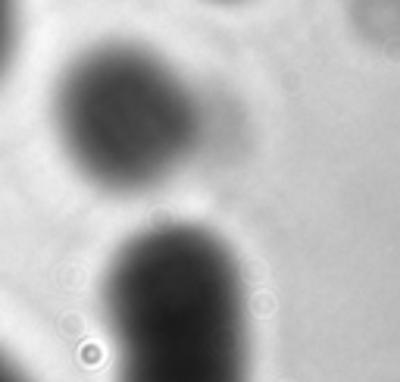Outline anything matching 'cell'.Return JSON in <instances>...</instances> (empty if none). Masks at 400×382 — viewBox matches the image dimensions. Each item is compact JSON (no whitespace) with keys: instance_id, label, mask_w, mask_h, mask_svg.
Instances as JSON below:
<instances>
[{"instance_id":"obj_5","label":"cell","mask_w":400,"mask_h":382,"mask_svg":"<svg viewBox=\"0 0 400 382\" xmlns=\"http://www.w3.org/2000/svg\"><path fill=\"white\" fill-rule=\"evenodd\" d=\"M213 3H235V0H213Z\"/></svg>"},{"instance_id":"obj_3","label":"cell","mask_w":400,"mask_h":382,"mask_svg":"<svg viewBox=\"0 0 400 382\" xmlns=\"http://www.w3.org/2000/svg\"><path fill=\"white\" fill-rule=\"evenodd\" d=\"M16 32H19V7L16 0H0V79L16 54Z\"/></svg>"},{"instance_id":"obj_1","label":"cell","mask_w":400,"mask_h":382,"mask_svg":"<svg viewBox=\"0 0 400 382\" xmlns=\"http://www.w3.org/2000/svg\"><path fill=\"white\" fill-rule=\"evenodd\" d=\"M103 314L116 382H251L241 266L204 225L131 235L107 270Z\"/></svg>"},{"instance_id":"obj_2","label":"cell","mask_w":400,"mask_h":382,"mask_svg":"<svg viewBox=\"0 0 400 382\" xmlns=\"http://www.w3.org/2000/svg\"><path fill=\"white\" fill-rule=\"evenodd\" d=\"M54 125L63 154L88 182L131 194L166 182L194 154L200 103L160 54L109 41L63 69Z\"/></svg>"},{"instance_id":"obj_4","label":"cell","mask_w":400,"mask_h":382,"mask_svg":"<svg viewBox=\"0 0 400 382\" xmlns=\"http://www.w3.org/2000/svg\"><path fill=\"white\" fill-rule=\"evenodd\" d=\"M0 382H28L25 373H22V370L16 367L7 354H3V351H0Z\"/></svg>"}]
</instances>
